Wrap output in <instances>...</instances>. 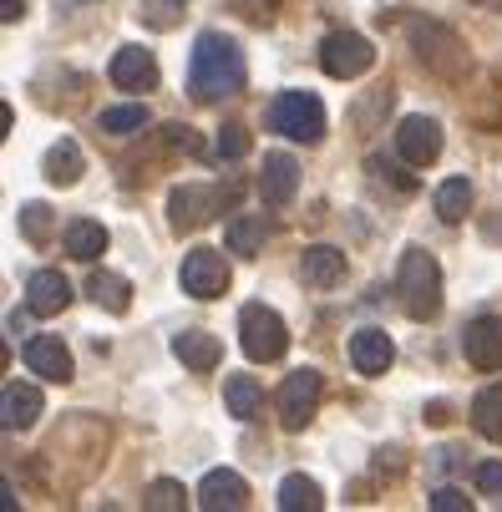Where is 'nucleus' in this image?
Here are the masks:
<instances>
[{"mask_svg":"<svg viewBox=\"0 0 502 512\" xmlns=\"http://www.w3.org/2000/svg\"><path fill=\"white\" fill-rule=\"evenodd\" d=\"M188 87L198 102H219L244 87V51L224 31H203L188 56Z\"/></svg>","mask_w":502,"mask_h":512,"instance_id":"1","label":"nucleus"},{"mask_svg":"<svg viewBox=\"0 0 502 512\" xmlns=\"http://www.w3.org/2000/svg\"><path fill=\"white\" fill-rule=\"evenodd\" d=\"M396 295L411 320H432L442 310V264L426 249H406L396 264Z\"/></svg>","mask_w":502,"mask_h":512,"instance_id":"2","label":"nucleus"},{"mask_svg":"<svg viewBox=\"0 0 502 512\" xmlns=\"http://www.w3.org/2000/svg\"><path fill=\"white\" fill-rule=\"evenodd\" d=\"M269 127L290 142H320L325 137V107L315 92H279L269 102Z\"/></svg>","mask_w":502,"mask_h":512,"instance_id":"3","label":"nucleus"},{"mask_svg":"<svg viewBox=\"0 0 502 512\" xmlns=\"http://www.w3.org/2000/svg\"><path fill=\"white\" fill-rule=\"evenodd\" d=\"M239 345L254 365H269L290 350V330H284V320L269 305H244L239 310Z\"/></svg>","mask_w":502,"mask_h":512,"instance_id":"4","label":"nucleus"},{"mask_svg":"<svg viewBox=\"0 0 502 512\" xmlns=\"http://www.w3.org/2000/svg\"><path fill=\"white\" fill-rule=\"evenodd\" d=\"M320 396H325V376H320V371H310V365L290 371V376H284V386H279V396H274L279 426H284V431H305L310 416L320 411Z\"/></svg>","mask_w":502,"mask_h":512,"instance_id":"5","label":"nucleus"},{"mask_svg":"<svg viewBox=\"0 0 502 512\" xmlns=\"http://www.w3.org/2000/svg\"><path fill=\"white\" fill-rule=\"evenodd\" d=\"M320 66H325V77L335 82H355V77H366V71L376 66V51L361 31H330L320 41Z\"/></svg>","mask_w":502,"mask_h":512,"instance_id":"6","label":"nucleus"},{"mask_svg":"<svg viewBox=\"0 0 502 512\" xmlns=\"http://www.w3.org/2000/svg\"><path fill=\"white\" fill-rule=\"evenodd\" d=\"M411 46L416 56L437 71V77H462V66H467V51L462 41L447 31V26H432V21H411Z\"/></svg>","mask_w":502,"mask_h":512,"instance_id":"7","label":"nucleus"},{"mask_svg":"<svg viewBox=\"0 0 502 512\" xmlns=\"http://www.w3.org/2000/svg\"><path fill=\"white\" fill-rule=\"evenodd\" d=\"M178 279H183V295H193V300H219L234 274H229V259H224L219 249H188Z\"/></svg>","mask_w":502,"mask_h":512,"instance_id":"8","label":"nucleus"},{"mask_svg":"<svg viewBox=\"0 0 502 512\" xmlns=\"http://www.w3.org/2000/svg\"><path fill=\"white\" fill-rule=\"evenodd\" d=\"M219 208H224V193H219V188H208V183H183V188L168 193V224H173L178 234H188V229H203Z\"/></svg>","mask_w":502,"mask_h":512,"instance_id":"9","label":"nucleus"},{"mask_svg":"<svg viewBox=\"0 0 502 512\" xmlns=\"http://www.w3.org/2000/svg\"><path fill=\"white\" fill-rule=\"evenodd\" d=\"M396 153H401L411 168H432V163L442 158V127H437L432 117H421V112L401 117V127H396Z\"/></svg>","mask_w":502,"mask_h":512,"instance_id":"10","label":"nucleus"},{"mask_svg":"<svg viewBox=\"0 0 502 512\" xmlns=\"http://www.w3.org/2000/svg\"><path fill=\"white\" fill-rule=\"evenodd\" d=\"M462 355L477 371H502V315H482L462 330Z\"/></svg>","mask_w":502,"mask_h":512,"instance_id":"11","label":"nucleus"},{"mask_svg":"<svg viewBox=\"0 0 502 512\" xmlns=\"http://www.w3.org/2000/svg\"><path fill=\"white\" fill-rule=\"evenodd\" d=\"M198 507L203 512H239V507H249V482L239 477V472H229V467H213L203 482H198Z\"/></svg>","mask_w":502,"mask_h":512,"instance_id":"12","label":"nucleus"},{"mask_svg":"<svg viewBox=\"0 0 502 512\" xmlns=\"http://www.w3.org/2000/svg\"><path fill=\"white\" fill-rule=\"evenodd\" d=\"M107 77L122 92H153L158 87V61H153V51H142V46H122L112 56V66H107Z\"/></svg>","mask_w":502,"mask_h":512,"instance_id":"13","label":"nucleus"},{"mask_svg":"<svg viewBox=\"0 0 502 512\" xmlns=\"http://www.w3.org/2000/svg\"><path fill=\"white\" fill-rule=\"evenodd\" d=\"M300 193V163L290 153H264V173H259V198L269 208H284V203H295Z\"/></svg>","mask_w":502,"mask_h":512,"instance_id":"14","label":"nucleus"},{"mask_svg":"<svg viewBox=\"0 0 502 512\" xmlns=\"http://www.w3.org/2000/svg\"><path fill=\"white\" fill-rule=\"evenodd\" d=\"M26 365L41 381H56V386L71 381V350L61 345V335H31L26 340Z\"/></svg>","mask_w":502,"mask_h":512,"instance_id":"15","label":"nucleus"},{"mask_svg":"<svg viewBox=\"0 0 502 512\" xmlns=\"http://www.w3.org/2000/svg\"><path fill=\"white\" fill-rule=\"evenodd\" d=\"M391 360H396V345H391V335L386 330H355L350 335V365L361 376H386L391 371Z\"/></svg>","mask_w":502,"mask_h":512,"instance_id":"16","label":"nucleus"},{"mask_svg":"<svg viewBox=\"0 0 502 512\" xmlns=\"http://www.w3.org/2000/svg\"><path fill=\"white\" fill-rule=\"evenodd\" d=\"M71 305V284L61 269H36L31 284H26V310L31 315H61Z\"/></svg>","mask_w":502,"mask_h":512,"instance_id":"17","label":"nucleus"},{"mask_svg":"<svg viewBox=\"0 0 502 512\" xmlns=\"http://www.w3.org/2000/svg\"><path fill=\"white\" fill-rule=\"evenodd\" d=\"M173 355L188 365V371L208 376V371H219L224 345H219V335H208V330H183V335H173Z\"/></svg>","mask_w":502,"mask_h":512,"instance_id":"18","label":"nucleus"},{"mask_svg":"<svg viewBox=\"0 0 502 512\" xmlns=\"http://www.w3.org/2000/svg\"><path fill=\"white\" fill-rule=\"evenodd\" d=\"M300 274H305V284H315V289H335V284L345 279V249H335V244H310V249L300 254Z\"/></svg>","mask_w":502,"mask_h":512,"instance_id":"19","label":"nucleus"},{"mask_svg":"<svg viewBox=\"0 0 502 512\" xmlns=\"http://www.w3.org/2000/svg\"><path fill=\"white\" fill-rule=\"evenodd\" d=\"M36 416H41V391L36 386L11 381L6 391H0V426H6V431H26Z\"/></svg>","mask_w":502,"mask_h":512,"instance_id":"20","label":"nucleus"},{"mask_svg":"<svg viewBox=\"0 0 502 512\" xmlns=\"http://www.w3.org/2000/svg\"><path fill=\"white\" fill-rule=\"evenodd\" d=\"M66 254L77 264H97L107 254V229L97 224V218H71L66 224Z\"/></svg>","mask_w":502,"mask_h":512,"instance_id":"21","label":"nucleus"},{"mask_svg":"<svg viewBox=\"0 0 502 512\" xmlns=\"http://www.w3.org/2000/svg\"><path fill=\"white\" fill-rule=\"evenodd\" d=\"M264 239H269L264 213H239V218H229V229H224V249L229 254H244V259H254L264 249Z\"/></svg>","mask_w":502,"mask_h":512,"instance_id":"22","label":"nucleus"},{"mask_svg":"<svg viewBox=\"0 0 502 512\" xmlns=\"http://www.w3.org/2000/svg\"><path fill=\"white\" fill-rule=\"evenodd\" d=\"M274 502H279V512H320V507H325V492H320V482H315V477L290 472V477L279 482Z\"/></svg>","mask_w":502,"mask_h":512,"instance_id":"23","label":"nucleus"},{"mask_svg":"<svg viewBox=\"0 0 502 512\" xmlns=\"http://www.w3.org/2000/svg\"><path fill=\"white\" fill-rule=\"evenodd\" d=\"M87 295H92L107 315H127V310H132V284H127L122 274H112V269H97V274L87 279Z\"/></svg>","mask_w":502,"mask_h":512,"instance_id":"24","label":"nucleus"},{"mask_svg":"<svg viewBox=\"0 0 502 512\" xmlns=\"http://www.w3.org/2000/svg\"><path fill=\"white\" fill-rule=\"evenodd\" d=\"M82 178V148L71 137H61V142H51L46 148V183H56V188H71Z\"/></svg>","mask_w":502,"mask_h":512,"instance_id":"25","label":"nucleus"},{"mask_svg":"<svg viewBox=\"0 0 502 512\" xmlns=\"http://www.w3.org/2000/svg\"><path fill=\"white\" fill-rule=\"evenodd\" d=\"M224 406H229V416L254 421V416H259V406H264L259 381H254V376H229V381H224Z\"/></svg>","mask_w":502,"mask_h":512,"instance_id":"26","label":"nucleus"},{"mask_svg":"<svg viewBox=\"0 0 502 512\" xmlns=\"http://www.w3.org/2000/svg\"><path fill=\"white\" fill-rule=\"evenodd\" d=\"M472 426L487 436V442H502V381H492L487 391H477V401H472Z\"/></svg>","mask_w":502,"mask_h":512,"instance_id":"27","label":"nucleus"},{"mask_svg":"<svg viewBox=\"0 0 502 512\" xmlns=\"http://www.w3.org/2000/svg\"><path fill=\"white\" fill-rule=\"evenodd\" d=\"M467 208H472V183L467 178H447L437 188V218H442V224H462Z\"/></svg>","mask_w":502,"mask_h":512,"instance_id":"28","label":"nucleus"},{"mask_svg":"<svg viewBox=\"0 0 502 512\" xmlns=\"http://www.w3.org/2000/svg\"><path fill=\"white\" fill-rule=\"evenodd\" d=\"M153 122V112L142 107V102H132V107H107L102 112V132H112V137H132V132H142Z\"/></svg>","mask_w":502,"mask_h":512,"instance_id":"29","label":"nucleus"},{"mask_svg":"<svg viewBox=\"0 0 502 512\" xmlns=\"http://www.w3.org/2000/svg\"><path fill=\"white\" fill-rule=\"evenodd\" d=\"M183 6L188 0H137V16H142V26H153V31H173Z\"/></svg>","mask_w":502,"mask_h":512,"instance_id":"30","label":"nucleus"},{"mask_svg":"<svg viewBox=\"0 0 502 512\" xmlns=\"http://www.w3.org/2000/svg\"><path fill=\"white\" fill-rule=\"evenodd\" d=\"M183 502H188L183 482H168V477H158L148 492H142V507L148 512H183Z\"/></svg>","mask_w":502,"mask_h":512,"instance_id":"31","label":"nucleus"},{"mask_svg":"<svg viewBox=\"0 0 502 512\" xmlns=\"http://www.w3.org/2000/svg\"><path fill=\"white\" fill-rule=\"evenodd\" d=\"M244 153H249V132L239 122L219 127V137H213V158H219V163H239Z\"/></svg>","mask_w":502,"mask_h":512,"instance_id":"32","label":"nucleus"},{"mask_svg":"<svg viewBox=\"0 0 502 512\" xmlns=\"http://www.w3.org/2000/svg\"><path fill=\"white\" fill-rule=\"evenodd\" d=\"M51 208L46 203H26L21 208V234L31 239V244H46V234H51V218H46Z\"/></svg>","mask_w":502,"mask_h":512,"instance_id":"33","label":"nucleus"},{"mask_svg":"<svg viewBox=\"0 0 502 512\" xmlns=\"http://www.w3.org/2000/svg\"><path fill=\"white\" fill-rule=\"evenodd\" d=\"M472 482H477L482 497H502V462H482V467L472 472Z\"/></svg>","mask_w":502,"mask_h":512,"instance_id":"34","label":"nucleus"},{"mask_svg":"<svg viewBox=\"0 0 502 512\" xmlns=\"http://www.w3.org/2000/svg\"><path fill=\"white\" fill-rule=\"evenodd\" d=\"M467 507H472V497L457 492V487H437L432 492V512H467Z\"/></svg>","mask_w":502,"mask_h":512,"instance_id":"35","label":"nucleus"},{"mask_svg":"<svg viewBox=\"0 0 502 512\" xmlns=\"http://www.w3.org/2000/svg\"><path fill=\"white\" fill-rule=\"evenodd\" d=\"M168 148H183V153H193V148H198L193 127H168Z\"/></svg>","mask_w":502,"mask_h":512,"instance_id":"36","label":"nucleus"},{"mask_svg":"<svg viewBox=\"0 0 502 512\" xmlns=\"http://www.w3.org/2000/svg\"><path fill=\"white\" fill-rule=\"evenodd\" d=\"M26 16V0H0V21H6V26H16Z\"/></svg>","mask_w":502,"mask_h":512,"instance_id":"37","label":"nucleus"},{"mask_svg":"<svg viewBox=\"0 0 502 512\" xmlns=\"http://www.w3.org/2000/svg\"><path fill=\"white\" fill-rule=\"evenodd\" d=\"M472 6H482V11H497V6H502V0H472Z\"/></svg>","mask_w":502,"mask_h":512,"instance_id":"38","label":"nucleus"}]
</instances>
